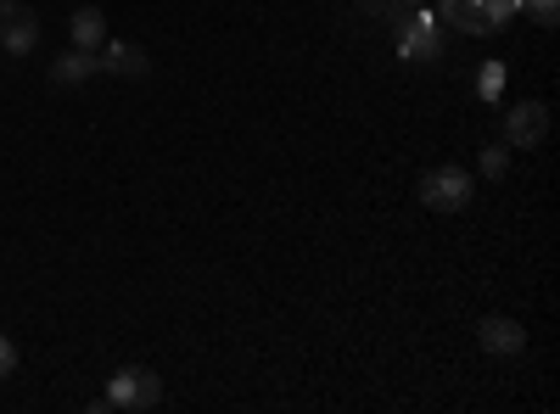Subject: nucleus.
<instances>
[{
    "label": "nucleus",
    "instance_id": "1",
    "mask_svg": "<svg viewBox=\"0 0 560 414\" xmlns=\"http://www.w3.org/2000/svg\"><path fill=\"white\" fill-rule=\"evenodd\" d=\"M471 197H477V174L471 168L443 163V168L420 174V202H427L432 213H459V208H471Z\"/></svg>",
    "mask_w": 560,
    "mask_h": 414
},
{
    "label": "nucleus",
    "instance_id": "2",
    "mask_svg": "<svg viewBox=\"0 0 560 414\" xmlns=\"http://www.w3.org/2000/svg\"><path fill=\"white\" fill-rule=\"evenodd\" d=\"M516 17V0H443V23L459 34H499Z\"/></svg>",
    "mask_w": 560,
    "mask_h": 414
},
{
    "label": "nucleus",
    "instance_id": "3",
    "mask_svg": "<svg viewBox=\"0 0 560 414\" xmlns=\"http://www.w3.org/2000/svg\"><path fill=\"white\" fill-rule=\"evenodd\" d=\"M163 403V381L147 370V364H124V370L107 381V409H135V414H147Z\"/></svg>",
    "mask_w": 560,
    "mask_h": 414
},
{
    "label": "nucleus",
    "instance_id": "4",
    "mask_svg": "<svg viewBox=\"0 0 560 414\" xmlns=\"http://www.w3.org/2000/svg\"><path fill=\"white\" fill-rule=\"evenodd\" d=\"M544 134H549V107H544V102H516V107L504 113V146L533 152Z\"/></svg>",
    "mask_w": 560,
    "mask_h": 414
},
{
    "label": "nucleus",
    "instance_id": "5",
    "mask_svg": "<svg viewBox=\"0 0 560 414\" xmlns=\"http://www.w3.org/2000/svg\"><path fill=\"white\" fill-rule=\"evenodd\" d=\"M0 45H7L12 57H28L34 45H39V17L34 7H18V0H7L0 7Z\"/></svg>",
    "mask_w": 560,
    "mask_h": 414
},
{
    "label": "nucleus",
    "instance_id": "6",
    "mask_svg": "<svg viewBox=\"0 0 560 414\" xmlns=\"http://www.w3.org/2000/svg\"><path fill=\"white\" fill-rule=\"evenodd\" d=\"M477 342H482V353H493V358L527 353V331L516 326V319H504V314H488V319H482V326H477Z\"/></svg>",
    "mask_w": 560,
    "mask_h": 414
},
{
    "label": "nucleus",
    "instance_id": "7",
    "mask_svg": "<svg viewBox=\"0 0 560 414\" xmlns=\"http://www.w3.org/2000/svg\"><path fill=\"white\" fill-rule=\"evenodd\" d=\"M404 57H409V62L443 57V28H438L432 12H415V17H409V28H404Z\"/></svg>",
    "mask_w": 560,
    "mask_h": 414
},
{
    "label": "nucleus",
    "instance_id": "8",
    "mask_svg": "<svg viewBox=\"0 0 560 414\" xmlns=\"http://www.w3.org/2000/svg\"><path fill=\"white\" fill-rule=\"evenodd\" d=\"M96 62H102V73H118V79H147L152 73V57L140 51V45H129V39H107Z\"/></svg>",
    "mask_w": 560,
    "mask_h": 414
},
{
    "label": "nucleus",
    "instance_id": "9",
    "mask_svg": "<svg viewBox=\"0 0 560 414\" xmlns=\"http://www.w3.org/2000/svg\"><path fill=\"white\" fill-rule=\"evenodd\" d=\"M68 34H73L79 51H102V45H107V12L102 7H79L68 17Z\"/></svg>",
    "mask_w": 560,
    "mask_h": 414
},
{
    "label": "nucleus",
    "instance_id": "10",
    "mask_svg": "<svg viewBox=\"0 0 560 414\" xmlns=\"http://www.w3.org/2000/svg\"><path fill=\"white\" fill-rule=\"evenodd\" d=\"M96 73H102L96 51H79V45L51 62V79H57V84H84V79H96Z\"/></svg>",
    "mask_w": 560,
    "mask_h": 414
},
{
    "label": "nucleus",
    "instance_id": "11",
    "mask_svg": "<svg viewBox=\"0 0 560 414\" xmlns=\"http://www.w3.org/2000/svg\"><path fill=\"white\" fill-rule=\"evenodd\" d=\"M516 12H527L538 28H555L560 23V0H516Z\"/></svg>",
    "mask_w": 560,
    "mask_h": 414
},
{
    "label": "nucleus",
    "instance_id": "12",
    "mask_svg": "<svg viewBox=\"0 0 560 414\" xmlns=\"http://www.w3.org/2000/svg\"><path fill=\"white\" fill-rule=\"evenodd\" d=\"M482 174L488 179H504L510 174V146L499 141V146H482Z\"/></svg>",
    "mask_w": 560,
    "mask_h": 414
},
{
    "label": "nucleus",
    "instance_id": "13",
    "mask_svg": "<svg viewBox=\"0 0 560 414\" xmlns=\"http://www.w3.org/2000/svg\"><path fill=\"white\" fill-rule=\"evenodd\" d=\"M18 358H23V353H18V342H12L7 331H0V381H12V376H18Z\"/></svg>",
    "mask_w": 560,
    "mask_h": 414
},
{
    "label": "nucleus",
    "instance_id": "14",
    "mask_svg": "<svg viewBox=\"0 0 560 414\" xmlns=\"http://www.w3.org/2000/svg\"><path fill=\"white\" fill-rule=\"evenodd\" d=\"M0 7H7V0H0Z\"/></svg>",
    "mask_w": 560,
    "mask_h": 414
}]
</instances>
